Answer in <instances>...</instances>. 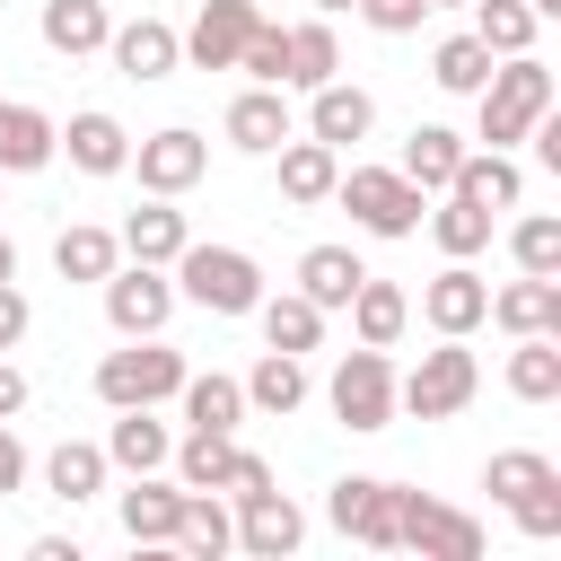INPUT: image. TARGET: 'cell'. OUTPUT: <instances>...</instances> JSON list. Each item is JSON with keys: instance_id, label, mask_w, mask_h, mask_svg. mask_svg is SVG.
I'll use <instances>...</instances> for the list:
<instances>
[{"instance_id": "obj_1", "label": "cell", "mask_w": 561, "mask_h": 561, "mask_svg": "<svg viewBox=\"0 0 561 561\" xmlns=\"http://www.w3.org/2000/svg\"><path fill=\"white\" fill-rule=\"evenodd\" d=\"M167 280H175V298H193L210 316H254V298H263V263L245 245H202V237H184Z\"/></svg>"}, {"instance_id": "obj_2", "label": "cell", "mask_w": 561, "mask_h": 561, "mask_svg": "<svg viewBox=\"0 0 561 561\" xmlns=\"http://www.w3.org/2000/svg\"><path fill=\"white\" fill-rule=\"evenodd\" d=\"M482 491L517 517V535H561V465L552 456H535V447H500L491 465H482Z\"/></svg>"}, {"instance_id": "obj_3", "label": "cell", "mask_w": 561, "mask_h": 561, "mask_svg": "<svg viewBox=\"0 0 561 561\" xmlns=\"http://www.w3.org/2000/svg\"><path fill=\"white\" fill-rule=\"evenodd\" d=\"M175 386H184V351H167L158 333H131L123 351L96 359V403H105V412H131V403L158 412Z\"/></svg>"}, {"instance_id": "obj_4", "label": "cell", "mask_w": 561, "mask_h": 561, "mask_svg": "<svg viewBox=\"0 0 561 561\" xmlns=\"http://www.w3.org/2000/svg\"><path fill=\"white\" fill-rule=\"evenodd\" d=\"M473 105H482V149H508V140H526V123L552 105V70H543L535 53H508V61L473 88Z\"/></svg>"}, {"instance_id": "obj_5", "label": "cell", "mask_w": 561, "mask_h": 561, "mask_svg": "<svg viewBox=\"0 0 561 561\" xmlns=\"http://www.w3.org/2000/svg\"><path fill=\"white\" fill-rule=\"evenodd\" d=\"M333 202H342L368 237H412L421 210H430V193H421L403 167H351V175H333Z\"/></svg>"}, {"instance_id": "obj_6", "label": "cell", "mask_w": 561, "mask_h": 561, "mask_svg": "<svg viewBox=\"0 0 561 561\" xmlns=\"http://www.w3.org/2000/svg\"><path fill=\"white\" fill-rule=\"evenodd\" d=\"M473 386H482V368H473L465 333H438V351H421V368H412V377H394V412L456 421V412L473 403Z\"/></svg>"}, {"instance_id": "obj_7", "label": "cell", "mask_w": 561, "mask_h": 561, "mask_svg": "<svg viewBox=\"0 0 561 561\" xmlns=\"http://www.w3.org/2000/svg\"><path fill=\"white\" fill-rule=\"evenodd\" d=\"M324 403H333L342 430H386V421H394V359H386L377 342L342 351L333 377H324Z\"/></svg>"}, {"instance_id": "obj_8", "label": "cell", "mask_w": 561, "mask_h": 561, "mask_svg": "<svg viewBox=\"0 0 561 561\" xmlns=\"http://www.w3.org/2000/svg\"><path fill=\"white\" fill-rule=\"evenodd\" d=\"M394 552H421V561H482V526L465 508H438L430 491H403L394 508Z\"/></svg>"}, {"instance_id": "obj_9", "label": "cell", "mask_w": 561, "mask_h": 561, "mask_svg": "<svg viewBox=\"0 0 561 561\" xmlns=\"http://www.w3.org/2000/svg\"><path fill=\"white\" fill-rule=\"evenodd\" d=\"M394 508H403V482H386V473H342L324 491V517L368 552H394Z\"/></svg>"}, {"instance_id": "obj_10", "label": "cell", "mask_w": 561, "mask_h": 561, "mask_svg": "<svg viewBox=\"0 0 561 561\" xmlns=\"http://www.w3.org/2000/svg\"><path fill=\"white\" fill-rule=\"evenodd\" d=\"M105 324L131 342V333H158L167 316H175V280H167V263H114L105 280Z\"/></svg>"}, {"instance_id": "obj_11", "label": "cell", "mask_w": 561, "mask_h": 561, "mask_svg": "<svg viewBox=\"0 0 561 561\" xmlns=\"http://www.w3.org/2000/svg\"><path fill=\"white\" fill-rule=\"evenodd\" d=\"M307 543V508L289 500V491H237V552H254V561H280V552H298Z\"/></svg>"}, {"instance_id": "obj_12", "label": "cell", "mask_w": 561, "mask_h": 561, "mask_svg": "<svg viewBox=\"0 0 561 561\" xmlns=\"http://www.w3.org/2000/svg\"><path fill=\"white\" fill-rule=\"evenodd\" d=\"M131 167H140V193H193L202 184V167H210V140L202 131H184V123H167V131H149L140 149H131Z\"/></svg>"}, {"instance_id": "obj_13", "label": "cell", "mask_w": 561, "mask_h": 561, "mask_svg": "<svg viewBox=\"0 0 561 561\" xmlns=\"http://www.w3.org/2000/svg\"><path fill=\"white\" fill-rule=\"evenodd\" d=\"M254 18H263V0H202V18L184 26V61L193 70H237Z\"/></svg>"}, {"instance_id": "obj_14", "label": "cell", "mask_w": 561, "mask_h": 561, "mask_svg": "<svg viewBox=\"0 0 561 561\" xmlns=\"http://www.w3.org/2000/svg\"><path fill=\"white\" fill-rule=\"evenodd\" d=\"M61 158V123L26 96H0V175H35Z\"/></svg>"}, {"instance_id": "obj_15", "label": "cell", "mask_w": 561, "mask_h": 561, "mask_svg": "<svg viewBox=\"0 0 561 561\" xmlns=\"http://www.w3.org/2000/svg\"><path fill=\"white\" fill-rule=\"evenodd\" d=\"M368 123H377V96H368V88H351V79L307 88V140L351 149V140H368Z\"/></svg>"}, {"instance_id": "obj_16", "label": "cell", "mask_w": 561, "mask_h": 561, "mask_svg": "<svg viewBox=\"0 0 561 561\" xmlns=\"http://www.w3.org/2000/svg\"><path fill=\"white\" fill-rule=\"evenodd\" d=\"M105 53H114V70H123V79H175L184 35H175L167 18H131V26H114V35H105Z\"/></svg>"}, {"instance_id": "obj_17", "label": "cell", "mask_w": 561, "mask_h": 561, "mask_svg": "<svg viewBox=\"0 0 561 561\" xmlns=\"http://www.w3.org/2000/svg\"><path fill=\"white\" fill-rule=\"evenodd\" d=\"M61 149H70L79 175H123V167H131V131H123L105 105H79V114L61 123Z\"/></svg>"}, {"instance_id": "obj_18", "label": "cell", "mask_w": 561, "mask_h": 561, "mask_svg": "<svg viewBox=\"0 0 561 561\" xmlns=\"http://www.w3.org/2000/svg\"><path fill=\"white\" fill-rule=\"evenodd\" d=\"M421 316H430V333H473V324L491 316V280H482L473 263H447V272L421 289Z\"/></svg>"}, {"instance_id": "obj_19", "label": "cell", "mask_w": 561, "mask_h": 561, "mask_svg": "<svg viewBox=\"0 0 561 561\" xmlns=\"http://www.w3.org/2000/svg\"><path fill=\"white\" fill-rule=\"evenodd\" d=\"M447 193H465V202H482V210H517L526 167H517L508 149H465V158H456V175H447Z\"/></svg>"}, {"instance_id": "obj_20", "label": "cell", "mask_w": 561, "mask_h": 561, "mask_svg": "<svg viewBox=\"0 0 561 561\" xmlns=\"http://www.w3.org/2000/svg\"><path fill=\"white\" fill-rule=\"evenodd\" d=\"M482 324H500V333H561V280L526 272V280L491 289V316Z\"/></svg>"}, {"instance_id": "obj_21", "label": "cell", "mask_w": 561, "mask_h": 561, "mask_svg": "<svg viewBox=\"0 0 561 561\" xmlns=\"http://www.w3.org/2000/svg\"><path fill=\"white\" fill-rule=\"evenodd\" d=\"M167 456H175V438H167V421H149V403L114 412V430H105V465H123V473H167Z\"/></svg>"}, {"instance_id": "obj_22", "label": "cell", "mask_w": 561, "mask_h": 561, "mask_svg": "<svg viewBox=\"0 0 561 561\" xmlns=\"http://www.w3.org/2000/svg\"><path fill=\"white\" fill-rule=\"evenodd\" d=\"M175 517H184V482L131 473V491H123V535H131V543H175Z\"/></svg>"}, {"instance_id": "obj_23", "label": "cell", "mask_w": 561, "mask_h": 561, "mask_svg": "<svg viewBox=\"0 0 561 561\" xmlns=\"http://www.w3.org/2000/svg\"><path fill=\"white\" fill-rule=\"evenodd\" d=\"M228 140H237L245 158H272V149L289 140V96H280V88H245V96L228 105Z\"/></svg>"}, {"instance_id": "obj_24", "label": "cell", "mask_w": 561, "mask_h": 561, "mask_svg": "<svg viewBox=\"0 0 561 561\" xmlns=\"http://www.w3.org/2000/svg\"><path fill=\"white\" fill-rule=\"evenodd\" d=\"M333 175H342V149H324V140H280V193L298 202V210H316V202H333Z\"/></svg>"}, {"instance_id": "obj_25", "label": "cell", "mask_w": 561, "mask_h": 561, "mask_svg": "<svg viewBox=\"0 0 561 561\" xmlns=\"http://www.w3.org/2000/svg\"><path fill=\"white\" fill-rule=\"evenodd\" d=\"M114 237H123V254H131V263H175L193 228H184V210H175L167 193H149V210H131Z\"/></svg>"}, {"instance_id": "obj_26", "label": "cell", "mask_w": 561, "mask_h": 561, "mask_svg": "<svg viewBox=\"0 0 561 561\" xmlns=\"http://www.w3.org/2000/svg\"><path fill=\"white\" fill-rule=\"evenodd\" d=\"M44 44L61 53V61H79V53H105V35H114V18H105V0H44Z\"/></svg>"}, {"instance_id": "obj_27", "label": "cell", "mask_w": 561, "mask_h": 561, "mask_svg": "<svg viewBox=\"0 0 561 561\" xmlns=\"http://www.w3.org/2000/svg\"><path fill=\"white\" fill-rule=\"evenodd\" d=\"M359 272H368V263H359L351 245H307V254H298V298H316V307L333 316V307H351Z\"/></svg>"}, {"instance_id": "obj_28", "label": "cell", "mask_w": 561, "mask_h": 561, "mask_svg": "<svg viewBox=\"0 0 561 561\" xmlns=\"http://www.w3.org/2000/svg\"><path fill=\"white\" fill-rule=\"evenodd\" d=\"M351 324H359V342L394 351V342H403V324H412V298H403L394 280H377V272H359V289H351Z\"/></svg>"}, {"instance_id": "obj_29", "label": "cell", "mask_w": 561, "mask_h": 561, "mask_svg": "<svg viewBox=\"0 0 561 561\" xmlns=\"http://www.w3.org/2000/svg\"><path fill=\"white\" fill-rule=\"evenodd\" d=\"M508 394H517V403H561V333H517V351H508Z\"/></svg>"}, {"instance_id": "obj_30", "label": "cell", "mask_w": 561, "mask_h": 561, "mask_svg": "<svg viewBox=\"0 0 561 561\" xmlns=\"http://www.w3.org/2000/svg\"><path fill=\"white\" fill-rule=\"evenodd\" d=\"M237 386H245V403L272 412V421H289V412L307 403V368H298V351H263L254 377H237Z\"/></svg>"}, {"instance_id": "obj_31", "label": "cell", "mask_w": 561, "mask_h": 561, "mask_svg": "<svg viewBox=\"0 0 561 561\" xmlns=\"http://www.w3.org/2000/svg\"><path fill=\"white\" fill-rule=\"evenodd\" d=\"M167 473H175L184 491H228V473H237V438H228V430H193V438L167 456Z\"/></svg>"}, {"instance_id": "obj_32", "label": "cell", "mask_w": 561, "mask_h": 561, "mask_svg": "<svg viewBox=\"0 0 561 561\" xmlns=\"http://www.w3.org/2000/svg\"><path fill=\"white\" fill-rule=\"evenodd\" d=\"M105 473H114V465H105V447H88V438H61V447L44 456V491H53V500H70V508H79V500H96V491H105Z\"/></svg>"}, {"instance_id": "obj_33", "label": "cell", "mask_w": 561, "mask_h": 561, "mask_svg": "<svg viewBox=\"0 0 561 561\" xmlns=\"http://www.w3.org/2000/svg\"><path fill=\"white\" fill-rule=\"evenodd\" d=\"M333 70H342L333 18H298V26H289V70H280V88H324Z\"/></svg>"}, {"instance_id": "obj_34", "label": "cell", "mask_w": 561, "mask_h": 561, "mask_svg": "<svg viewBox=\"0 0 561 561\" xmlns=\"http://www.w3.org/2000/svg\"><path fill=\"white\" fill-rule=\"evenodd\" d=\"M254 316H263V342H272V351H316V342H324V307L298 298V289L254 298Z\"/></svg>"}, {"instance_id": "obj_35", "label": "cell", "mask_w": 561, "mask_h": 561, "mask_svg": "<svg viewBox=\"0 0 561 561\" xmlns=\"http://www.w3.org/2000/svg\"><path fill=\"white\" fill-rule=\"evenodd\" d=\"M175 552H193V561H219V552H237V517H228L210 491H184V517H175Z\"/></svg>"}, {"instance_id": "obj_36", "label": "cell", "mask_w": 561, "mask_h": 561, "mask_svg": "<svg viewBox=\"0 0 561 561\" xmlns=\"http://www.w3.org/2000/svg\"><path fill=\"white\" fill-rule=\"evenodd\" d=\"M430 237H438V254H447V263H473V254L491 245V210H482V202H465V193H447V202L430 210Z\"/></svg>"}, {"instance_id": "obj_37", "label": "cell", "mask_w": 561, "mask_h": 561, "mask_svg": "<svg viewBox=\"0 0 561 561\" xmlns=\"http://www.w3.org/2000/svg\"><path fill=\"white\" fill-rule=\"evenodd\" d=\"M114 263H123V237L114 228H61L53 237V272L61 280H105Z\"/></svg>"}, {"instance_id": "obj_38", "label": "cell", "mask_w": 561, "mask_h": 561, "mask_svg": "<svg viewBox=\"0 0 561 561\" xmlns=\"http://www.w3.org/2000/svg\"><path fill=\"white\" fill-rule=\"evenodd\" d=\"M175 403H184L193 430H237V421H245V386H237V377H193V368H184Z\"/></svg>"}, {"instance_id": "obj_39", "label": "cell", "mask_w": 561, "mask_h": 561, "mask_svg": "<svg viewBox=\"0 0 561 561\" xmlns=\"http://www.w3.org/2000/svg\"><path fill=\"white\" fill-rule=\"evenodd\" d=\"M456 158H465V140H456L447 123H421V131L403 140V175H412L421 193H447V175H456Z\"/></svg>"}, {"instance_id": "obj_40", "label": "cell", "mask_w": 561, "mask_h": 561, "mask_svg": "<svg viewBox=\"0 0 561 561\" xmlns=\"http://www.w3.org/2000/svg\"><path fill=\"white\" fill-rule=\"evenodd\" d=\"M473 35H482L491 61L535 53V9H526V0H473Z\"/></svg>"}, {"instance_id": "obj_41", "label": "cell", "mask_w": 561, "mask_h": 561, "mask_svg": "<svg viewBox=\"0 0 561 561\" xmlns=\"http://www.w3.org/2000/svg\"><path fill=\"white\" fill-rule=\"evenodd\" d=\"M430 79H438L447 96H473V88L491 79V53H482V35H447V44L430 53Z\"/></svg>"}, {"instance_id": "obj_42", "label": "cell", "mask_w": 561, "mask_h": 561, "mask_svg": "<svg viewBox=\"0 0 561 561\" xmlns=\"http://www.w3.org/2000/svg\"><path fill=\"white\" fill-rule=\"evenodd\" d=\"M508 254H517V272H543V280H561V219H517L508 228Z\"/></svg>"}, {"instance_id": "obj_43", "label": "cell", "mask_w": 561, "mask_h": 561, "mask_svg": "<svg viewBox=\"0 0 561 561\" xmlns=\"http://www.w3.org/2000/svg\"><path fill=\"white\" fill-rule=\"evenodd\" d=\"M237 70H245L254 88H280V70H289V26H272V18H254V35H245V53H237Z\"/></svg>"}, {"instance_id": "obj_44", "label": "cell", "mask_w": 561, "mask_h": 561, "mask_svg": "<svg viewBox=\"0 0 561 561\" xmlns=\"http://www.w3.org/2000/svg\"><path fill=\"white\" fill-rule=\"evenodd\" d=\"M351 9H359L377 35H412V26L430 18V0H351Z\"/></svg>"}, {"instance_id": "obj_45", "label": "cell", "mask_w": 561, "mask_h": 561, "mask_svg": "<svg viewBox=\"0 0 561 561\" xmlns=\"http://www.w3.org/2000/svg\"><path fill=\"white\" fill-rule=\"evenodd\" d=\"M26 342V298H18V280H0V351H18Z\"/></svg>"}, {"instance_id": "obj_46", "label": "cell", "mask_w": 561, "mask_h": 561, "mask_svg": "<svg viewBox=\"0 0 561 561\" xmlns=\"http://www.w3.org/2000/svg\"><path fill=\"white\" fill-rule=\"evenodd\" d=\"M263 482H272V465H263L254 447H237V473H228V491H263Z\"/></svg>"}, {"instance_id": "obj_47", "label": "cell", "mask_w": 561, "mask_h": 561, "mask_svg": "<svg viewBox=\"0 0 561 561\" xmlns=\"http://www.w3.org/2000/svg\"><path fill=\"white\" fill-rule=\"evenodd\" d=\"M18 412H26V377L0 359V421H18Z\"/></svg>"}, {"instance_id": "obj_48", "label": "cell", "mask_w": 561, "mask_h": 561, "mask_svg": "<svg viewBox=\"0 0 561 561\" xmlns=\"http://www.w3.org/2000/svg\"><path fill=\"white\" fill-rule=\"evenodd\" d=\"M18 482H26V447L0 430V491H18Z\"/></svg>"}, {"instance_id": "obj_49", "label": "cell", "mask_w": 561, "mask_h": 561, "mask_svg": "<svg viewBox=\"0 0 561 561\" xmlns=\"http://www.w3.org/2000/svg\"><path fill=\"white\" fill-rule=\"evenodd\" d=\"M0 280H18V245L9 237H0Z\"/></svg>"}, {"instance_id": "obj_50", "label": "cell", "mask_w": 561, "mask_h": 561, "mask_svg": "<svg viewBox=\"0 0 561 561\" xmlns=\"http://www.w3.org/2000/svg\"><path fill=\"white\" fill-rule=\"evenodd\" d=\"M526 9H535V18H561V0H526Z\"/></svg>"}, {"instance_id": "obj_51", "label": "cell", "mask_w": 561, "mask_h": 561, "mask_svg": "<svg viewBox=\"0 0 561 561\" xmlns=\"http://www.w3.org/2000/svg\"><path fill=\"white\" fill-rule=\"evenodd\" d=\"M316 9H324V18H333V9H351V0H316Z\"/></svg>"}, {"instance_id": "obj_52", "label": "cell", "mask_w": 561, "mask_h": 561, "mask_svg": "<svg viewBox=\"0 0 561 561\" xmlns=\"http://www.w3.org/2000/svg\"><path fill=\"white\" fill-rule=\"evenodd\" d=\"M430 9H465V0H430Z\"/></svg>"}]
</instances>
